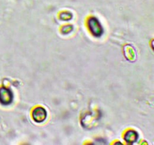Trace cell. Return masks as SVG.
<instances>
[{
    "mask_svg": "<svg viewBox=\"0 0 154 145\" xmlns=\"http://www.w3.org/2000/svg\"><path fill=\"white\" fill-rule=\"evenodd\" d=\"M88 27L92 34L96 37H100L104 32L100 22L96 18H91L89 20Z\"/></svg>",
    "mask_w": 154,
    "mask_h": 145,
    "instance_id": "cell-1",
    "label": "cell"
},
{
    "mask_svg": "<svg viewBox=\"0 0 154 145\" xmlns=\"http://www.w3.org/2000/svg\"><path fill=\"white\" fill-rule=\"evenodd\" d=\"M125 140L127 143H134L135 141H137L138 140V134L136 131H127L125 134Z\"/></svg>",
    "mask_w": 154,
    "mask_h": 145,
    "instance_id": "cell-4",
    "label": "cell"
},
{
    "mask_svg": "<svg viewBox=\"0 0 154 145\" xmlns=\"http://www.w3.org/2000/svg\"><path fill=\"white\" fill-rule=\"evenodd\" d=\"M47 112L43 107H36L32 111V119L36 122H42L46 119Z\"/></svg>",
    "mask_w": 154,
    "mask_h": 145,
    "instance_id": "cell-3",
    "label": "cell"
},
{
    "mask_svg": "<svg viewBox=\"0 0 154 145\" xmlns=\"http://www.w3.org/2000/svg\"><path fill=\"white\" fill-rule=\"evenodd\" d=\"M13 94L11 91L6 88L0 89V102L2 104H10L13 101Z\"/></svg>",
    "mask_w": 154,
    "mask_h": 145,
    "instance_id": "cell-2",
    "label": "cell"
},
{
    "mask_svg": "<svg viewBox=\"0 0 154 145\" xmlns=\"http://www.w3.org/2000/svg\"><path fill=\"white\" fill-rule=\"evenodd\" d=\"M63 15H64V18H62V20H65V21H69L72 18V15L69 13H64L63 14Z\"/></svg>",
    "mask_w": 154,
    "mask_h": 145,
    "instance_id": "cell-5",
    "label": "cell"
}]
</instances>
